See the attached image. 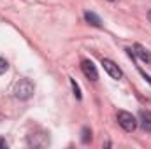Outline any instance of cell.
<instances>
[{"instance_id": "cell-1", "label": "cell", "mask_w": 151, "mask_h": 149, "mask_svg": "<svg viewBox=\"0 0 151 149\" xmlns=\"http://www.w3.org/2000/svg\"><path fill=\"white\" fill-rule=\"evenodd\" d=\"M34 95V84L28 79H21L16 86H14V97L19 100H28Z\"/></svg>"}, {"instance_id": "cell-2", "label": "cell", "mask_w": 151, "mask_h": 149, "mask_svg": "<svg viewBox=\"0 0 151 149\" xmlns=\"http://www.w3.org/2000/svg\"><path fill=\"white\" fill-rule=\"evenodd\" d=\"M118 123L125 132H134L137 128V119L127 111H119L118 112Z\"/></svg>"}, {"instance_id": "cell-3", "label": "cell", "mask_w": 151, "mask_h": 149, "mask_svg": "<svg viewBox=\"0 0 151 149\" xmlns=\"http://www.w3.org/2000/svg\"><path fill=\"white\" fill-rule=\"evenodd\" d=\"M102 67H104V70L111 75L113 79H121V75H123L121 74V69H119L114 62L107 60V58H104V60H102Z\"/></svg>"}, {"instance_id": "cell-4", "label": "cell", "mask_w": 151, "mask_h": 149, "mask_svg": "<svg viewBox=\"0 0 151 149\" xmlns=\"http://www.w3.org/2000/svg\"><path fill=\"white\" fill-rule=\"evenodd\" d=\"M81 69H83V74L86 75L90 81H97L99 79V72H97V69H95V65H93L91 60H83Z\"/></svg>"}, {"instance_id": "cell-5", "label": "cell", "mask_w": 151, "mask_h": 149, "mask_svg": "<svg viewBox=\"0 0 151 149\" xmlns=\"http://www.w3.org/2000/svg\"><path fill=\"white\" fill-rule=\"evenodd\" d=\"M134 53H135V56L137 58H141V62H144L146 65H151V51H148L146 47H142L141 44H135L134 46Z\"/></svg>"}, {"instance_id": "cell-6", "label": "cell", "mask_w": 151, "mask_h": 149, "mask_svg": "<svg viewBox=\"0 0 151 149\" xmlns=\"http://www.w3.org/2000/svg\"><path fill=\"white\" fill-rule=\"evenodd\" d=\"M139 123L144 132H151V111H141L139 112Z\"/></svg>"}, {"instance_id": "cell-7", "label": "cell", "mask_w": 151, "mask_h": 149, "mask_svg": "<svg viewBox=\"0 0 151 149\" xmlns=\"http://www.w3.org/2000/svg\"><path fill=\"white\" fill-rule=\"evenodd\" d=\"M84 19L90 23V25H93V27H97V28H100L102 27V19L95 14V12H91V11H88V12H84Z\"/></svg>"}, {"instance_id": "cell-8", "label": "cell", "mask_w": 151, "mask_h": 149, "mask_svg": "<svg viewBox=\"0 0 151 149\" xmlns=\"http://www.w3.org/2000/svg\"><path fill=\"white\" fill-rule=\"evenodd\" d=\"M90 140H91V130L84 126V128L81 130V142H83V144H88Z\"/></svg>"}, {"instance_id": "cell-9", "label": "cell", "mask_w": 151, "mask_h": 149, "mask_svg": "<svg viewBox=\"0 0 151 149\" xmlns=\"http://www.w3.org/2000/svg\"><path fill=\"white\" fill-rule=\"evenodd\" d=\"M69 79H70V86H72V91H74L76 98H77V100H81V90H79V86H77L76 79H72V77H69Z\"/></svg>"}, {"instance_id": "cell-10", "label": "cell", "mask_w": 151, "mask_h": 149, "mask_svg": "<svg viewBox=\"0 0 151 149\" xmlns=\"http://www.w3.org/2000/svg\"><path fill=\"white\" fill-rule=\"evenodd\" d=\"M7 69H9V65H7V62H5L4 58H0V75L4 74V72H5Z\"/></svg>"}, {"instance_id": "cell-11", "label": "cell", "mask_w": 151, "mask_h": 149, "mask_svg": "<svg viewBox=\"0 0 151 149\" xmlns=\"http://www.w3.org/2000/svg\"><path fill=\"white\" fill-rule=\"evenodd\" d=\"M0 148H2V149H5V148H7V142H5L4 139H0Z\"/></svg>"}, {"instance_id": "cell-12", "label": "cell", "mask_w": 151, "mask_h": 149, "mask_svg": "<svg viewBox=\"0 0 151 149\" xmlns=\"http://www.w3.org/2000/svg\"><path fill=\"white\" fill-rule=\"evenodd\" d=\"M150 21H151V11H150Z\"/></svg>"}, {"instance_id": "cell-13", "label": "cell", "mask_w": 151, "mask_h": 149, "mask_svg": "<svg viewBox=\"0 0 151 149\" xmlns=\"http://www.w3.org/2000/svg\"><path fill=\"white\" fill-rule=\"evenodd\" d=\"M109 2H114V0H109Z\"/></svg>"}]
</instances>
